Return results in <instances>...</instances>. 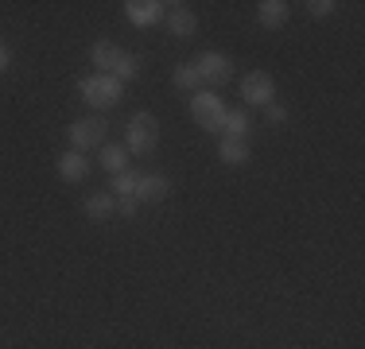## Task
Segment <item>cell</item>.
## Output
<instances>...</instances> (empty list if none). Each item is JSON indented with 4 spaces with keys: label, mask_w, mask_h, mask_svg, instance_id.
<instances>
[{
    "label": "cell",
    "mask_w": 365,
    "mask_h": 349,
    "mask_svg": "<svg viewBox=\"0 0 365 349\" xmlns=\"http://www.w3.org/2000/svg\"><path fill=\"white\" fill-rule=\"evenodd\" d=\"M78 93H82L90 105H98V109H109V105L120 101L125 85H120L113 74H90V78H82V82H78Z\"/></svg>",
    "instance_id": "cell-1"
},
{
    "label": "cell",
    "mask_w": 365,
    "mask_h": 349,
    "mask_svg": "<svg viewBox=\"0 0 365 349\" xmlns=\"http://www.w3.org/2000/svg\"><path fill=\"white\" fill-rule=\"evenodd\" d=\"M155 140H160V120H155L152 113H133V120H128V128H125L128 152L148 155L155 147Z\"/></svg>",
    "instance_id": "cell-2"
},
{
    "label": "cell",
    "mask_w": 365,
    "mask_h": 349,
    "mask_svg": "<svg viewBox=\"0 0 365 349\" xmlns=\"http://www.w3.org/2000/svg\"><path fill=\"white\" fill-rule=\"evenodd\" d=\"M109 132V125L101 117H86V120H74L71 125V144H74V152H90V147H98L101 140H106Z\"/></svg>",
    "instance_id": "cell-3"
},
{
    "label": "cell",
    "mask_w": 365,
    "mask_h": 349,
    "mask_svg": "<svg viewBox=\"0 0 365 349\" xmlns=\"http://www.w3.org/2000/svg\"><path fill=\"white\" fill-rule=\"evenodd\" d=\"M241 98H245L249 105H272V101H276V82H272V74L253 70V74L241 82Z\"/></svg>",
    "instance_id": "cell-4"
},
{
    "label": "cell",
    "mask_w": 365,
    "mask_h": 349,
    "mask_svg": "<svg viewBox=\"0 0 365 349\" xmlns=\"http://www.w3.org/2000/svg\"><path fill=\"white\" fill-rule=\"evenodd\" d=\"M195 70H198L202 82H214V85H222V82H230V78H233L230 55H218V51H206V55L195 63Z\"/></svg>",
    "instance_id": "cell-5"
},
{
    "label": "cell",
    "mask_w": 365,
    "mask_h": 349,
    "mask_svg": "<svg viewBox=\"0 0 365 349\" xmlns=\"http://www.w3.org/2000/svg\"><path fill=\"white\" fill-rule=\"evenodd\" d=\"M190 113H195V120H198L202 128L218 132V128H222V117H225V105L214 98V93H198V98L190 101Z\"/></svg>",
    "instance_id": "cell-6"
},
{
    "label": "cell",
    "mask_w": 365,
    "mask_h": 349,
    "mask_svg": "<svg viewBox=\"0 0 365 349\" xmlns=\"http://www.w3.org/2000/svg\"><path fill=\"white\" fill-rule=\"evenodd\" d=\"M163 12H168V4H160V0H128L125 4V16L136 28H148V24L163 20Z\"/></svg>",
    "instance_id": "cell-7"
},
{
    "label": "cell",
    "mask_w": 365,
    "mask_h": 349,
    "mask_svg": "<svg viewBox=\"0 0 365 349\" xmlns=\"http://www.w3.org/2000/svg\"><path fill=\"white\" fill-rule=\"evenodd\" d=\"M168 28H171V35H179V39H187V35H195V28H198V20H195V12H190L187 4H168Z\"/></svg>",
    "instance_id": "cell-8"
},
{
    "label": "cell",
    "mask_w": 365,
    "mask_h": 349,
    "mask_svg": "<svg viewBox=\"0 0 365 349\" xmlns=\"http://www.w3.org/2000/svg\"><path fill=\"white\" fill-rule=\"evenodd\" d=\"M171 182L163 179V174H140V182H136V202H160V198H168Z\"/></svg>",
    "instance_id": "cell-9"
},
{
    "label": "cell",
    "mask_w": 365,
    "mask_h": 349,
    "mask_svg": "<svg viewBox=\"0 0 365 349\" xmlns=\"http://www.w3.org/2000/svg\"><path fill=\"white\" fill-rule=\"evenodd\" d=\"M58 174H63L66 182H82L86 174H90V160H86L82 152H66V155H58Z\"/></svg>",
    "instance_id": "cell-10"
},
{
    "label": "cell",
    "mask_w": 365,
    "mask_h": 349,
    "mask_svg": "<svg viewBox=\"0 0 365 349\" xmlns=\"http://www.w3.org/2000/svg\"><path fill=\"white\" fill-rule=\"evenodd\" d=\"M90 58H93V66H98V70H109V74H113V70L120 66V58H125V51L113 47V43H93Z\"/></svg>",
    "instance_id": "cell-11"
},
{
    "label": "cell",
    "mask_w": 365,
    "mask_h": 349,
    "mask_svg": "<svg viewBox=\"0 0 365 349\" xmlns=\"http://www.w3.org/2000/svg\"><path fill=\"white\" fill-rule=\"evenodd\" d=\"M218 132L233 136V140H245V136H249V113H241V109H225Z\"/></svg>",
    "instance_id": "cell-12"
},
{
    "label": "cell",
    "mask_w": 365,
    "mask_h": 349,
    "mask_svg": "<svg viewBox=\"0 0 365 349\" xmlns=\"http://www.w3.org/2000/svg\"><path fill=\"white\" fill-rule=\"evenodd\" d=\"M101 167L113 171V174L128 171V147L125 144H106L101 147Z\"/></svg>",
    "instance_id": "cell-13"
},
{
    "label": "cell",
    "mask_w": 365,
    "mask_h": 349,
    "mask_svg": "<svg viewBox=\"0 0 365 349\" xmlns=\"http://www.w3.org/2000/svg\"><path fill=\"white\" fill-rule=\"evenodd\" d=\"M218 155H222V163H245V160H249V140L222 136V144H218Z\"/></svg>",
    "instance_id": "cell-14"
},
{
    "label": "cell",
    "mask_w": 365,
    "mask_h": 349,
    "mask_svg": "<svg viewBox=\"0 0 365 349\" xmlns=\"http://www.w3.org/2000/svg\"><path fill=\"white\" fill-rule=\"evenodd\" d=\"M257 16H260L264 28H280V24L288 20V4H284V0H264V4L257 8Z\"/></svg>",
    "instance_id": "cell-15"
},
{
    "label": "cell",
    "mask_w": 365,
    "mask_h": 349,
    "mask_svg": "<svg viewBox=\"0 0 365 349\" xmlns=\"http://www.w3.org/2000/svg\"><path fill=\"white\" fill-rule=\"evenodd\" d=\"M113 206H117V202H113V194H101V190H93V194L86 198V214H90V217H109Z\"/></svg>",
    "instance_id": "cell-16"
},
{
    "label": "cell",
    "mask_w": 365,
    "mask_h": 349,
    "mask_svg": "<svg viewBox=\"0 0 365 349\" xmlns=\"http://www.w3.org/2000/svg\"><path fill=\"white\" fill-rule=\"evenodd\" d=\"M171 82L179 85V90H195L202 78H198V70H195V63H179L175 70H171Z\"/></svg>",
    "instance_id": "cell-17"
},
{
    "label": "cell",
    "mask_w": 365,
    "mask_h": 349,
    "mask_svg": "<svg viewBox=\"0 0 365 349\" xmlns=\"http://www.w3.org/2000/svg\"><path fill=\"white\" fill-rule=\"evenodd\" d=\"M136 182H140V174H133V171L113 174V194H120V198H136Z\"/></svg>",
    "instance_id": "cell-18"
},
{
    "label": "cell",
    "mask_w": 365,
    "mask_h": 349,
    "mask_svg": "<svg viewBox=\"0 0 365 349\" xmlns=\"http://www.w3.org/2000/svg\"><path fill=\"white\" fill-rule=\"evenodd\" d=\"M136 74H140V58H136V55H125V58H120V66L113 70V78H117V82H133Z\"/></svg>",
    "instance_id": "cell-19"
},
{
    "label": "cell",
    "mask_w": 365,
    "mask_h": 349,
    "mask_svg": "<svg viewBox=\"0 0 365 349\" xmlns=\"http://www.w3.org/2000/svg\"><path fill=\"white\" fill-rule=\"evenodd\" d=\"M264 117H268V125H284V120H288V109H284V105H264Z\"/></svg>",
    "instance_id": "cell-20"
},
{
    "label": "cell",
    "mask_w": 365,
    "mask_h": 349,
    "mask_svg": "<svg viewBox=\"0 0 365 349\" xmlns=\"http://www.w3.org/2000/svg\"><path fill=\"white\" fill-rule=\"evenodd\" d=\"M334 0H311V4H307V12L311 16H319V20H323V16H330V12H334Z\"/></svg>",
    "instance_id": "cell-21"
},
{
    "label": "cell",
    "mask_w": 365,
    "mask_h": 349,
    "mask_svg": "<svg viewBox=\"0 0 365 349\" xmlns=\"http://www.w3.org/2000/svg\"><path fill=\"white\" fill-rule=\"evenodd\" d=\"M136 206H140L136 198H120V202H117V209H120L125 217H133V214H136Z\"/></svg>",
    "instance_id": "cell-22"
},
{
    "label": "cell",
    "mask_w": 365,
    "mask_h": 349,
    "mask_svg": "<svg viewBox=\"0 0 365 349\" xmlns=\"http://www.w3.org/2000/svg\"><path fill=\"white\" fill-rule=\"evenodd\" d=\"M4 66H8V51L0 47V70H4Z\"/></svg>",
    "instance_id": "cell-23"
}]
</instances>
